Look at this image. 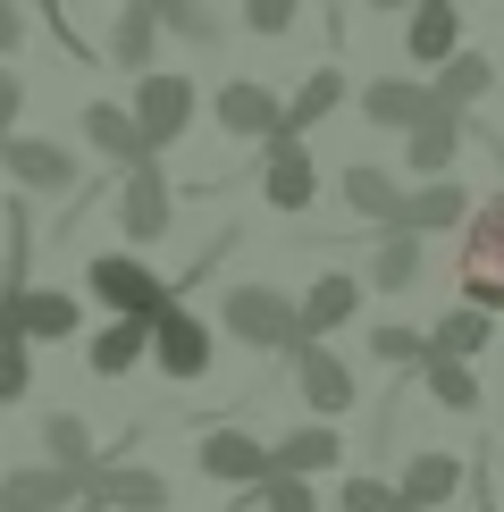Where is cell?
Returning <instances> with one entry per match:
<instances>
[{"label":"cell","instance_id":"obj_1","mask_svg":"<svg viewBox=\"0 0 504 512\" xmlns=\"http://www.w3.org/2000/svg\"><path fill=\"white\" fill-rule=\"evenodd\" d=\"M84 286H93V303H101V311H135V319H160L168 303H185L177 277H160L152 261H135V252H93Z\"/></svg>","mask_w":504,"mask_h":512},{"label":"cell","instance_id":"obj_2","mask_svg":"<svg viewBox=\"0 0 504 512\" xmlns=\"http://www.w3.org/2000/svg\"><path fill=\"white\" fill-rule=\"evenodd\" d=\"M219 328L252 353H286L303 336V303H286L278 286H227L219 294Z\"/></svg>","mask_w":504,"mask_h":512},{"label":"cell","instance_id":"obj_3","mask_svg":"<svg viewBox=\"0 0 504 512\" xmlns=\"http://www.w3.org/2000/svg\"><path fill=\"white\" fill-rule=\"evenodd\" d=\"M454 269H462V303L504 311V194H488L471 219H462V252H454Z\"/></svg>","mask_w":504,"mask_h":512},{"label":"cell","instance_id":"obj_4","mask_svg":"<svg viewBox=\"0 0 504 512\" xmlns=\"http://www.w3.org/2000/svg\"><path fill=\"white\" fill-rule=\"evenodd\" d=\"M126 110H135L143 143H152V152H168V143H177L185 126L202 118V84H194V76H177V68H143V76H135V101H126Z\"/></svg>","mask_w":504,"mask_h":512},{"label":"cell","instance_id":"obj_5","mask_svg":"<svg viewBox=\"0 0 504 512\" xmlns=\"http://www.w3.org/2000/svg\"><path fill=\"white\" fill-rule=\"evenodd\" d=\"M194 471H202L210 487H252V479H269V471H278V445H269V437H252V429H202Z\"/></svg>","mask_w":504,"mask_h":512},{"label":"cell","instance_id":"obj_6","mask_svg":"<svg viewBox=\"0 0 504 512\" xmlns=\"http://www.w3.org/2000/svg\"><path fill=\"white\" fill-rule=\"evenodd\" d=\"M210 353H219V336H210V319L202 311H185V303H168L160 319H152V370L160 378H202L210 370Z\"/></svg>","mask_w":504,"mask_h":512},{"label":"cell","instance_id":"obj_7","mask_svg":"<svg viewBox=\"0 0 504 512\" xmlns=\"http://www.w3.org/2000/svg\"><path fill=\"white\" fill-rule=\"evenodd\" d=\"M286 361H294V387H303V403H311L320 420H345V412H353L362 378H353L345 361H336V353L320 345V336H294V345H286Z\"/></svg>","mask_w":504,"mask_h":512},{"label":"cell","instance_id":"obj_8","mask_svg":"<svg viewBox=\"0 0 504 512\" xmlns=\"http://www.w3.org/2000/svg\"><path fill=\"white\" fill-rule=\"evenodd\" d=\"M168 219H177V194H168L160 160L118 168V227H126V244H160V236H168Z\"/></svg>","mask_w":504,"mask_h":512},{"label":"cell","instance_id":"obj_9","mask_svg":"<svg viewBox=\"0 0 504 512\" xmlns=\"http://www.w3.org/2000/svg\"><path fill=\"white\" fill-rule=\"evenodd\" d=\"M0 177H17V194H76V152L51 135H9L0 143Z\"/></svg>","mask_w":504,"mask_h":512},{"label":"cell","instance_id":"obj_10","mask_svg":"<svg viewBox=\"0 0 504 512\" xmlns=\"http://www.w3.org/2000/svg\"><path fill=\"white\" fill-rule=\"evenodd\" d=\"M261 202L278 210V219H294V210H311V194H320V177H311V152H303V135H261Z\"/></svg>","mask_w":504,"mask_h":512},{"label":"cell","instance_id":"obj_11","mask_svg":"<svg viewBox=\"0 0 504 512\" xmlns=\"http://www.w3.org/2000/svg\"><path fill=\"white\" fill-rule=\"evenodd\" d=\"M84 504V471H68V462H26V471H0V512H68Z\"/></svg>","mask_w":504,"mask_h":512},{"label":"cell","instance_id":"obj_12","mask_svg":"<svg viewBox=\"0 0 504 512\" xmlns=\"http://www.w3.org/2000/svg\"><path fill=\"white\" fill-rule=\"evenodd\" d=\"M210 118H219V135H236V143H261V135H278L286 101L269 93V84H252V76H227V84H219V101H210Z\"/></svg>","mask_w":504,"mask_h":512},{"label":"cell","instance_id":"obj_13","mask_svg":"<svg viewBox=\"0 0 504 512\" xmlns=\"http://www.w3.org/2000/svg\"><path fill=\"white\" fill-rule=\"evenodd\" d=\"M84 496L110 512H168V479L143 471V462H93L84 471Z\"/></svg>","mask_w":504,"mask_h":512},{"label":"cell","instance_id":"obj_14","mask_svg":"<svg viewBox=\"0 0 504 512\" xmlns=\"http://www.w3.org/2000/svg\"><path fill=\"white\" fill-rule=\"evenodd\" d=\"M462 135H471V118L437 101V110L420 118V126H404V177H446L454 152H462Z\"/></svg>","mask_w":504,"mask_h":512},{"label":"cell","instance_id":"obj_15","mask_svg":"<svg viewBox=\"0 0 504 512\" xmlns=\"http://www.w3.org/2000/svg\"><path fill=\"white\" fill-rule=\"evenodd\" d=\"M9 328L34 336V345H59V336L84 328V303L59 294V286H26V294H9Z\"/></svg>","mask_w":504,"mask_h":512},{"label":"cell","instance_id":"obj_16","mask_svg":"<svg viewBox=\"0 0 504 512\" xmlns=\"http://www.w3.org/2000/svg\"><path fill=\"white\" fill-rule=\"evenodd\" d=\"M84 143H93L110 168H135V160H160L152 143H143V126H135V110L126 101H84Z\"/></svg>","mask_w":504,"mask_h":512},{"label":"cell","instance_id":"obj_17","mask_svg":"<svg viewBox=\"0 0 504 512\" xmlns=\"http://www.w3.org/2000/svg\"><path fill=\"white\" fill-rule=\"evenodd\" d=\"M420 269H429V244H420V227H378V244H370V286L378 294H412L420 286Z\"/></svg>","mask_w":504,"mask_h":512},{"label":"cell","instance_id":"obj_18","mask_svg":"<svg viewBox=\"0 0 504 512\" xmlns=\"http://www.w3.org/2000/svg\"><path fill=\"white\" fill-rule=\"evenodd\" d=\"M462 487H471V471H462V462L446 454V445H412V462H404V479H395V496L404 504H454Z\"/></svg>","mask_w":504,"mask_h":512},{"label":"cell","instance_id":"obj_19","mask_svg":"<svg viewBox=\"0 0 504 512\" xmlns=\"http://www.w3.org/2000/svg\"><path fill=\"white\" fill-rule=\"evenodd\" d=\"M84 361H93V378H126L135 361H152V319L118 311L110 328H93V336H84Z\"/></svg>","mask_w":504,"mask_h":512},{"label":"cell","instance_id":"obj_20","mask_svg":"<svg viewBox=\"0 0 504 512\" xmlns=\"http://www.w3.org/2000/svg\"><path fill=\"white\" fill-rule=\"evenodd\" d=\"M429 110H437V93L420 76H370L362 84V118L370 126H395V135H404V126H420Z\"/></svg>","mask_w":504,"mask_h":512},{"label":"cell","instance_id":"obj_21","mask_svg":"<svg viewBox=\"0 0 504 512\" xmlns=\"http://www.w3.org/2000/svg\"><path fill=\"white\" fill-rule=\"evenodd\" d=\"M462 219H471V194H462L454 177H420V194H404V219H395V227H420V236H462Z\"/></svg>","mask_w":504,"mask_h":512},{"label":"cell","instance_id":"obj_22","mask_svg":"<svg viewBox=\"0 0 504 512\" xmlns=\"http://www.w3.org/2000/svg\"><path fill=\"white\" fill-rule=\"evenodd\" d=\"M420 387L446 403V412H462V420L488 412V387H479V370H471L462 353H437V345H429V353H420Z\"/></svg>","mask_w":504,"mask_h":512},{"label":"cell","instance_id":"obj_23","mask_svg":"<svg viewBox=\"0 0 504 512\" xmlns=\"http://www.w3.org/2000/svg\"><path fill=\"white\" fill-rule=\"evenodd\" d=\"M429 93L446 101V110L471 118V101L496 93V59H488V51H454V59H437V68H429Z\"/></svg>","mask_w":504,"mask_h":512},{"label":"cell","instance_id":"obj_24","mask_svg":"<svg viewBox=\"0 0 504 512\" xmlns=\"http://www.w3.org/2000/svg\"><path fill=\"white\" fill-rule=\"evenodd\" d=\"M404 51H412V68H437V59L462 51V17H454V0H412Z\"/></svg>","mask_w":504,"mask_h":512},{"label":"cell","instance_id":"obj_25","mask_svg":"<svg viewBox=\"0 0 504 512\" xmlns=\"http://www.w3.org/2000/svg\"><path fill=\"white\" fill-rule=\"evenodd\" d=\"M345 210H353V219H370V227H395V219H404V185H395V168L353 160L345 168Z\"/></svg>","mask_w":504,"mask_h":512},{"label":"cell","instance_id":"obj_26","mask_svg":"<svg viewBox=\"0 0 504 512\" xmlns=\"http://www.w3.org/2000/svg\"><path fill=\"white\" fill-rule=\"evenodd\" d=\"M152 51H160V9H152V0H118L110 59H118L126 76H143V68H152Z\"/></svg>","mask_w":504,"mask_h":512},{"label":"cell","instance_id":"obj_27","mask_svg":"<svg viewBox=\"0 0 504 512\" xmlns=\"http://www.w3.org/2000/svg\"><path fill=\"white\" fill-rule=\"evenodd\" d=\"M362 311V277H345V269H328L320 286L303 294V336H336L345 319Z\"/></svg>","mask_w":504,"mask_h":512},{"label":"cell","instance_id":"obj_28","mask_svg":"<svg viewBox=\"0 0 504 512\" xmlns=\"http://www.w3.org/2000/svg\"><path fill=\"white\" fill-rule=\"evenodd\" d=\"M336 110H345V76H336V68H311L303 84H294V101H286V135H311V126H320V118H336Z\"/></svg>","mask_w":504,"mask_h":512},{"label":"cell","instance_id":"obj_29","mask_svg":"<svg viewBox=\"0 0 504 512\" xmlns=\"http://www.w3.org/2000/svg\"><path fill=\"white\" fill-rule=\"evenodd\" d=\"M429 345H437V353H462V361H479V353L496 345V311H488V303H454V311L429 328Z\"/></svg>","mask_w":504,"mask_h":512},{"label":"cell","instance_id":"obj_30","mask_svg":"<svg viewBox=\"0 0 504 512\" xmlns=\"http://www.w3.org/2000/svg\"><path fill=\"white\" fill-rule=\"evenodd\" d=\"M278 462H286V471H303V479H320V471H336V462H345V437H336L328 420L286 429V437H278Z\"/></svg>","mask_w":504,"mask_h":512},{"label":"cell","instance_id":"obj_31","mask_svg":"<svg viewBox=\"0 0 504 512\" xmlns=\"http://www.w3.org/2000/svg\"><path fill=\"white\" fill-rule=\"evenodd\" d=\"M236 512H320V496H311V479L303 471H269V479H252V496L236 504Z\"/></svg>","mask_w":504,"mask_h":512},{"label":"cell","instance_id":"obj_32","mask_svg":"<svg viewBox=\"0 0 504 512\" xmlns=\"http://www.w3.org/2000/svg\"><path fill=\"white\" fill-rule=\"evenodd\" d=\"M152 9H160V34H177V42H202V51L227 42V17L210 0H152Z\"/></svg>","mask_w":504,"mask_h":512},{"label":"cell","instance_id":"obj_33","mask_svg":"<svg viewBox=\"0 0 504 512\" xmlns=\"http://www.w3.org/2000/svg\"><path fill=\"white\" fill-rule=\"evenodd\" d=\"M42 454H51V462H68V471H93V429H84V420L76 412H51V420H42Z\"/></svg>","mask_w":504,"mask_h":512},{"label":"cell","instance_id":"obj_34","mask_svg":"<svg viewBox=\"0 0 504 512\" xmlns=\"http://www.w3.org/2000/svg\"><path fill=\"white\" fill-rule=\"evenodd\" d=\"M34 395V336H0V403H26Z\"/></svg>","mask_w":504,"mask_h":512},{"label":"cell","instance_id":"obj_35","mask_svg":"<svg viewBox=\"0 0 504 512\" xmlns=\"http://www.w3.org/2000/svg\"><path fill=\"white\" fill-rule=\"evenodd\" d=\"M370 353L387 361V370H420L429 336H420V328H404V319H378V328H370Z\"/></svg>","mask_w":504,"mask_h":512},{"label":"cell","instance_id":"obj_36","mask_svg":"<svg viewBox=\"0 0 504 512\" xmlns=\"http://www.w3.org/2000/svg\"><path fill=\"white\" fill-rule=\"evenodd\" d=\"M294 17H303V0H244V26L261 34V42H286Z\"/></svg>","mask_w":504,"mask_h":512},{"label":"cell","instance_id":"obj_37","mask_svg":"<svg viewBox=\"0 0 504 512\" xmlns=\"http://www.w3.org/2000/svg\"><path fill=\"white\" fill-rule=\"evenodd\" d=\"M404 496H395V479H345L336 487V512H395Z\"/></svg>","mask_w":504,"mask_h":512},{"label":"cell","instance_id":"obj_38","mask_svg":"<svg viewBox=\"0 0 504 512\" xmlns=\"http://www.w3.org/2000/svg\"><path fill=\"white\" fill-rule=\"evenodd\" d=\"M17 110H26V76H17L9 59H0V143L17 135Z\"/></svg>","mask_w":504,"mask_h":512},{"label":"cell","instance_id":"obj_39","mask_svg":"<svg viewBox=\"0 0 504 512\" xmlns=\"http://www.w3.org/2000/svg\"><path fill=\"white\" fill-rule=\"evenodd\" d=\"M17 42H26V9H17V0H0V59H9Z\"/></svg>","mask_w":504,"mask_h":512},{"label":"cell","instance_id":"obj_40","mask_svg":"<svg viewBox=\"0 0 504 512\" xmlns=\"http://www.w3.org/2000/svg\"><path fill=\"white\" fill-rule=\"evenodd\" d=\"M370 9H412V0H370Z\"/></svg>","mask_w":504,"mask_h":512},{"label":"cell","instance_id":"obj_41","mask_svg":"<svg viewBox=\"0 0 504 512\" xmlns=\"http://www.w3.org/2000/svg\"><path fill=\"white\" fill-rule=\"evenodd\" d=\"M68 512H76V504H68ZM84 512H110V504H93V496H84Z\"/></svg>","mask_w":504,"mask_h":512},{"label":"cell","instance_id":"obj_42","mask_svg":"<svg viewBox=\"0 0 504 512\" xmlns=\"http://www.w3.org/2000/svg\"><path fill=\"white\" fill-rule=\"evenodd\" d=\"M0 336H9V303H0Z\"/></svg>","mask_w":504,"mask_h":512},{"label":"cell","instance_id":"obj_43","mask_svg":"<svg viewBox=\"0 0 504 512\" xmlns=\"http://www.w3.org/2000/svg\"><path fill=\"white\" fill-rule=\"evenodd\" d=\"M395 512H429V504H395Z\"/></svg>","mask_w":504,"mask_h":512}]
</instances>
